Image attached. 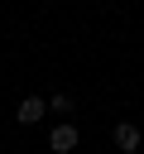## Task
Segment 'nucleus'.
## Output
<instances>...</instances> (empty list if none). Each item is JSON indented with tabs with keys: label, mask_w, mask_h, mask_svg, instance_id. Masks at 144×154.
<instances>
[{
	"label": "nucleus",
	"mask_w": 144,
	"mask_h": 154,
	"mask_svg": "<svg viewBox=\"0 0 144 154\" xmlns=\"http://www.w3.org/2000/svg\"><path fill=\"white\" fill-rule=\"evenodd\" d=\"M77 140H82V135H77V125H58V130L48 135V149H53V154H72V149H77Z\"/></svg>",
	"instance_id": "f257e3e1"
},
{
	"label": "nucleus",
	"mask_w": 144,
	"mask_h": 154,
	"mask_svg": "<svg viewBox=\"0 0 144 154\" xmlns=\"http://www.w3.org/2000/svg\"><path fill=\"white\" fill-rule=\"evenodd\" d=\"M43 111H48V101H43V96H24V101H19V111H14V120H19V125H34Z\"/></svg>",
	"instance_id": "f03ea898"
},
{
	"label": "nucleus",
	"mask_w": 144,
	"mask_h": 154,
	"mask_svg": "<svg viewBox=\"0 0 144 154\" xmlns=\"http://www.w3.org/2000/svg\"><path fill=\"white\" fill-rule=\"evenodd\" d=\"M115 144H120L125 154H134V149H139V130H134V125H115Z\"/></svg>",
	"instance_id": "7ed1b4c3"
}]
</instances>
